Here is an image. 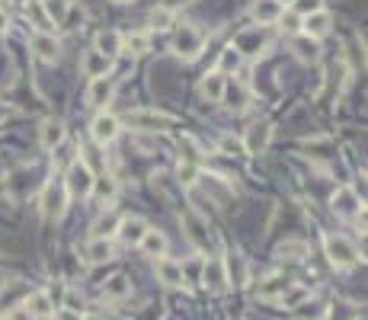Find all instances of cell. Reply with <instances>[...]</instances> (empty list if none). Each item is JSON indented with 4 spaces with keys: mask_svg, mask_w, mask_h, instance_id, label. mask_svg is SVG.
Wrapping results in <instances>:
<instances>
[{
    "mask_svg": "<svg viewBox=\"0 0 368 320\" xmlns=\"http://www.w3.org/2000/svg\"><path fill=\"white\" fill-rule=\"evenodd\" d=\"M202 45H205V35H202V29H195L192 23H183L180 29H176V35H173V51L180 58H195L202 51Z\"/></svg>",
    "mask_w": 368,
    "mask_h": 320,
    "instance_id": "6da1fadb",
    "label": "cell"
},
{
    "mask_svg": "<svg viewBox=\"0 0 368 320\" xmlns=\"http://www.w3.org/2000/svg\"><path fill=\"white\" fill-rule=\"evenodd\" d=\"M93 173L90 167H87L84 160H74L68 170V183H64V189H68V195H90L93 192Z\"/></svg>",
    "mask_w": 368,
    "mask_h": 320,
    "instance_id": "7a4b0ae2",
    "label": "cell"
},
{
    "mask_svg": "<svg viewBox=\"0 0 368 320\" xmlns=\"http://www.w3.org/2000/svg\"><path fill=\"white\" fill-rule=\"evenodd\" d=\"M324 247H326V257H330V263H333V266H352L355 259H359L355 247L349 244L346 237L330 234V237H326V240H324Z\"/></svg>",
    "mask_w": 368,
    "mask_h": 320,
    "instance_id": "3957f363",
    "label": "cell"
},
{
    "mask_svg": "<svg viewBox=\"0 0 368 320\" xmlns=\"http://www.w3.org/2000/svg\"><path fill=\"white\" fill-rule=\"evenodd\" d=\"M64 205H68V189L61 186V183H49L45 186V195H42V211L49 221H55V218L64 215Z\"/></svg>",
    "mask_w": 368,
    "mask_h": 320,
    "instance_id": "277c9868",
    "label": "cell"
},
{
    "mask_svg": "<svg viewBox=\"0 0 368 320\" xmlns=\"http://www.w3.org/2000/svg\"><path fill=\"white\" fill-rule=\"evenodd\" d=\"M128 125L147 128V132H160V128L173 125V116H164V112H128Z\"/></svg>",
    "mask_w": 368,
    "mask_h": 320,
    "instance_id": "5b68a950",
    "label": "cell"
},
{
    "mask_svg": "<svg viewBox=\"0 0 368 320\" xmlns=\"http://www.w3.org/2000/svg\"><path fill=\"white\" fill-rule=\"evenodd\" d=\"M202 282H205V288H211V292H224V285H228V272H224V259L211 257L209 263H205V269H202Z\"/></svg>",
    "mask_w": 368,
    "mask_h": 320,
    "instance_id": "8992f818",
    "label": "cell"
},
{
    "mask_svg": "<svg viewBox=\"0 0 368 320\" xmlns=\"http://www.w3.org/2000/svg\"><path fill=\"white\" fill-rule=\"evenodd\" d=\"M269 141H272V125L269 122H257V125L250 128V135H247V141H243V151L263 154L266 147H269Z\"/></svg>",
    "mask_w": 368,
    "mask_h": 320,
    "instance_id": "52a82bcc",
    "label": "cell"
},
{
    "mask_svg": "<svg viewBox=\"0 0 368 320\" xmlns=\"http://www.w3.org/2000/svg\"><path fill=\"white\" fill-rule=\"evenodd\" d=\"M224 90H228V80H224L221 70H211V74H205V80L199 84V93L209 99V103H221Z\"/></svg>",
    "mask_w": 368,
    "mask_h": 320,
    "instance_id": "ba28073f",
    "label": "cell"
},
{
    "mask_svg": "<svg viewBox=\"0 0 368 320\" xmlns=\"http://www.w3.org/2000/svg\"><path fill=\"white\" fill-rule=\"evenodd\" d=\"M359 195H355V189H349V186H340L333 192V211H340V215H346V218H352V215H359Z\"/></svg>",
    "mask_w": 368,
    "mask_h": 320,
    "instance_id": "9c48e42d",
    "label": "cell"
},
{
    "mask_svg": "<svg viewBox=\"0 0 368 320\" xmlns=\"http://www.w3.org/2000/svg\"><path fill=\"white\" fill-rule=\"evenodd\" d=\"M154 269H157L160 282H164V285H170V288H176V285H183V282H186V276H183V266H176L173 259H167V257H160Z\"/></svg>",
    "mask_w": 368,
    "mask_h": 320,
    "instance_id": "30bf717a",
    "label": "cell"
},
{
    "mask_svg": "<svg viewBox=\"0 0 368 320\" xmlns=\"http://www.w3.org/2000/svg\"><path fill=\"white\" fill-rule=\"evenodd\" d=\"M116 135H118V118L116 116H97L93 118V138H97L99 144L116 141Z\"/></svg>",
    "mask_w": 368,
    "mask_h": 320,
    "instance_id": "8fae6325",
    "label": "cell"
},
{
    "mask_svg": "<svg viewBox=\"0 0 368 320\" xmlns=\"http://www.w3.org/2000/svg\"><path fill=\"white\" fill-rule=\"evenodd\" d=\"M112 87H116L112 84V77H97V80L90 84V90H87V103L97 106V109L99 106H106L109 103V97H112Z\"/></svg>",
    "mask_w": 368,
    "mask_h": 320,
    "instance_id": "7c38bea8",
    "label": "cell"
},
{
    "mask_svg": "<svg viewBox=\"0 0 368 320\" xmlns=\"http://www.w3.org/2000/svg\"><path fill=\"white\" fill-rule=\"evenodd\" d=\"M23 307H26L32 317H39V320H45V317H51V301H49V295L45 292H32V295H26V301H23Z\"/></svg>",
    "mask_w": 368,
    "mask_h": 320,
    "instance_id": "4fadbf2b",
    "label": "cell"
},
{
    "mask_svg": "<svg viewBox=\"0 0 368 320\" xmlns=\"http://www.w3.org/2000/svg\"><path fill=\"white\" fill-rule=\"evenodd\" d=\"M305 32H307V39H324L326 32H330V13H324V10H317V13H311V16H305Z\"/></svg>",
    "mask_w": 368,
    "mask_h": 320,
    "instance_id": "5bb4252c",
    "label": "cell"
},
{
    "mask_svg": "<svg viewBox=\"0 0 368 320\" xmlns=\"http://www.w3.org/2000/svg\"><path fill=\"white\" fill-rule=\"evenodd\" d=\"M32 51H35L39 58H45V61H55V58L61 55V45H58L51 35L35 32V35H32Z\"/></svg>",
    "mask_w": 368,
    "mask_h": 320,
    "instance_id": "9a60e30c",
    "label": "cell"
},
{
    "mask_svg": "<svg viewBox=\"0 0 368 320\" xmlns=\"http://www.w3.org/2000/svg\"><path fill=\"white\" fill-rule=\"evenodd\" d=\"M278 16H282V4L278 0H257L253 4V20L263 26V23H278Z\"/></svg>",
    "mask_w": 368,
    "mask_h": 320,
    "instance_id": "2e32d148",
    "label": "cell"
},
{
    "mask_svg": "<svg viewBox=\"0 0 368 320\" xmlns=\"http://www.w3.org/2000/svg\"><path fill=\"white\" fill-rule=\"evenodd\" d=\"M132 295V282L125 276H112L109 282L103 285V298L106 301H125Z\"/></svg>",
    "mask_w": 368,
    "mask_h": 320,
    "instance_id": "e0dca14e",
    "label": "cell"
},
{
    "mask_svg": "<svg viewBox=\"0 0 368 320\" xmlns=\"http://www.w3.org/2000/svg\"><path fill=\"white\" fill-rule=\"evenodd\" d=\"M288 288H292V282H288V278H282V276H276V278H266V282H259L257 295H259V298H266V301H272V298H282Z\"/></svg>",
    "mask_w": 368,
    "mask_h": 320,
    "instance_id": "ac0fdd59",
    "label": "cell"
},
{
    "mask_svg": "<svg viewBox=\"0 0 368 320\" xmlns=\"http://www.w3.org/2000/svg\"><path fill=\"white\" fill-rule=\"evenodd\" d=\"M145 221L141 218H125V221L118 224V234H122V240H125L128 247L132 244H141V237H145Z\"/></svg>",
    "mask_w": 368,
    "mask_h": 320,
    "instance_id": "d6986e66",
    "label": "cell"
},
{
    "mask_svg": "<svg viewBox=\"0 0 368 320\" xmlns=\"http://www.w3.org/2000/svg\"><path fill=\"white\" fill-rule=\"evenodd\" d=\"M93 51H99L103 58L118 55V51H122V35L112 32V29H109V32H99L97 35V49H93Z\"/></svg>",
    "mask_w": 368,
    "mask_h": 320,
    "instance_id": "ffe728a7",
    "label": "cell"
},
{
    "mask_svg": "<svg viewBox=\"0 0 368 320\" xmlns=\"http://www.w3.org/2000/svg\"><path fill=\"white\" fill-rule=\"evenodd\" d=\"M42 10H45V16H49L51 26H61V23L68 20L70 4L68 0H42Z\"/></svg>",
    "mask_w": 368,
    "mask_h": 320,
    "instance_id": "44dd1931",
    "label": "cell"
},
{
    "mask_svg": "<svg viewBox=\"0 0 368 320\" xmlns=\"http://www.w3.org/2000/svg\"><path fill=\"white\" fill-rule=\"evenodd\" d=\"M141 250L151 253V257H164V250H167V237L160 234V230H145V237H141Z\"/></svg>",
    "mask_w": 368,
    "mask_h": 320,
    "instance_id": "7402d4cb",
    "label": "cell"
},
{
    "mask_svg": "<svg viewBox=\"0 0 368 320\" xmlns=\"http://www.w3.org/2000/svg\"><path fill=\"white\" fill-rule=\"evenodd\" d=\"M106 70H109V58H103L99 51H87V58H84V74L87 77H106Z\"/></svg>",
    "mask_w": 368,
    "mask_h": 320,
    "instance_id": "603a6c76",
    "label": "cell"
},
{
    "mask_svg": "<svg viewBox=\"0 0 368 320\" xmlns=\"http://www.w3.org/2000/svg\"><path fill=\"white\" fill-rule=\"evenodd\" d=\"M64 141V125L58 122V118H51V122H45L42 125V147H58Z\"/></svg>",
    "mask_w": 368,
    "mask_h": 320,
    "instance_id": "cb8c5ba5",
    "label": "cell"
},
{
    "mask_svg": "<svg viewBox=\"0 0 368 320\" xmlns=\"http://www.w3.org/2000/svg\"><path fill=\"white\" fill-rule=\"evenodd\" d=\"M87 257H90V263H109L112 259V244L109 240H103V237H97L90 244V250H87Z\"/></svg>",
    "mask_w": 368,
    "mask_h": 320,
    "instance_id": "d4e9b609",
    "label": "cell"
},
{
    "mask_svg": "<svg viewBox=\"0 0 368 320\" xmlns=\"http://www.w3.org/2000/svg\"><path fill=\"white\" fill-rule=\"evenodd\" d=\"M183 224H186V228H189V237H192V240H195V244H199V247H205V244H209V234H205V224H202L195 215H183Z\"/></svg>",
    "mask_w": 368,
    "mask_h": 320,
    "instance_id": "484cf974",
    "label": "cell"
},
{
    "mask_svg": "<svg viewBox=\"0 0 368 320\" xmlns=\"http://www.w3.org/2000/svg\"><path fill=\"white\" fill-rule=\"evenodd\" d=\"M122 51H132V55H145V51H147V35H145V32L122 35Z\"/></svg>",
    "mask_w": 368,
    "mask_h": 320,
    "instance_id": "4316f807",
    "label": "cell"
},
{
    "mask_svg": "<svg viewBox=\"0 0 368 320\" xmlns=\"http://www.w3.org/2000/svg\"><path fill=\"white\" fill-rule=\"evenodd\" d=\"M118 224H122V218H118V215H103L97 224H93V234L106 240L109 234H116V230H118Z\"/></svg>",
    "mask_w": 368,
    "mask_h": 320,
    "instance_id": "83f0119b",
    "label": "cell"
},
{
    "mask_svg": "<svg viewBox=\"0 0 368 320\" xmlns=\"http://www.w3.org/2000/svg\"><path fill=\"white\" fill-rule=\"evenodd\" d=\"M295 51H298L301 61H317V42H314V39H307V35L295 42Z\"/></svg>",
    "mask_w": 368,
    "mask_h": 320,
    "instance_id": "f1b7e54d",
    "label": "cell"
},
{
    "mask_svg": "<svg viewBox=\"0 0 368 320\" xmlns=\"http://www.w3.org/2000/svg\"><path fill=\"white\" fill-rule=\"evenodd\" d=\"M326 320H359V307L340 304V307H333V311L326 314Z\"/></svg>",
    "mask_w": 368,
    "mask_h": 320,
    "instance_id": "f546056e",
    "label": "cell"
},
{
    "mask_svg": "<svg viewBox=\"0 0 368 320\" xmlns=\"http://www.w3.org/2000/svg\"><path fill=\"white\" fill-rule=\"evenodd\" d=\"M170 23H173V10L160 7V10H154V13H151V26L154 29H167Z\"/></svg>",
    "mask_w": 368,
    "mask_h": 320,
    "instance_id": "4dcf8cb0",
    "label": "cell"
},
{
    "mask_svg": "<svg viewBox=\"0 0 368 320\" xmlns=\"http://www.w3.org/2000/svg\"><path fill=\"white\" fill-rule=\"evenodd\" d=\"M305 298H307V288H288V292H285L278 301H282L285 307H295V304H301Z\"/></svg>",
    "mask_w": 368,
    "mask_h": 320,
    "instance_id": "1f68e13d",
    "label": "cell"
},
{
    "mask_svg": "<svg viewBox=\"0 0 368 320\" xmlns=\"http://www.w3.org/2000/svg\"><path fill=\"white\" fill-rule=\"evenodd\" d=\"M278 253H282V257H305L307 244H301V240H288V244L278 247Z\"/></svg>",
    "mask_w": 368,
    "mask_h": 320,
    "instance_id": "d6a6232c",
    "label": "cell"
},
{
    "mask_svg": "<svg viewBox=\"0 0 368 320\" xmlns=\"http://www.w3.org/2000/svg\"><path fill=\"white\" fill-rule=\"evenodd\" d=\"M237 68H240V51H237V49H224L221 70H237Z\"/></svg>",
    "mask_w": 368,
    "mask_h": 320,
    "instance_id": "836d02e7",
    "label": "cell"
},
{
    "mask_svg": "<svg viewBox=\"0 0 368 320\" xmlns=\"http://www.w3.org/2000/svg\"><path fill=\"white\" fill-rule=\"evenodd\" d=\"M221 151L224 154H247V151H243V141L234 138V135H224V138H221Z\"/></svg>",
    "mask_w": 368,
    "mask_h": 320,
    "instance_id": "e575fe53",
    "label": "cell"
},
{
    "mask_svg": "<svg viewBox=\"0 0 368 320\" xmlns=\"http://www.w3.org/2000/svg\"><path fill=\"white\" fill-rule=\"evenodd\" d=\"M320 4H324V0H295V10H298L301 16H311L320 10Z\"/></svg>",
    "mask_w": 368,
    "mask_h": 320,
    "instance_id": "d590c367",
    "label": "cell"
},
{
    "mask_svg": "<svg viewBox=\"0 0 368 320\" xmlns=\"http://www.w3.org/2000/svg\"><path fill=\"white\" fill-rule=\"evenodd\" d=\"M317 304H301L298 311V320H320V311H314Z\"/></svg>",
    "mask_w": 368,
    "mask_h": 320,
    "instance_id": "8d00e7d4",
    "label": "cell"
},
{
    "mask_svg": "<svg viewBox=\"0 0 368 320\" xmlns=\"http://www.w3.org/2000/svg\"><path fill=\"white\" fill-rule=\"evenodd\" d=\"M93 189H99V195L106 199V195L116 192V183H112V180H99V183H93Z\"/></svg>",
    "mask_w": 368,
    "mask_h": 320,
    "instance_id": "74e56055",
    "label": "cell"
},
{
    "mask_svg": "<svg viewBox=\"0 0 368 320\" xmlns=\"http://www.w3.org/2000/svg\"><path fill=\"white\" fill-rule=\"evenodd\" d=\"M278 23H282L288 32H295V29H298V16H285V13H282V16H278Z\"/></svg>",
    "mask_w": 368,
    "mask_h": 320,
    "instance_id": "f35d334b",
    "label": "cell"
},
{
    "mask_svg": "<svg viewBox=\"0 0 368 320\" xmlns=\"http://www.w3.org/2000/svg\"><path fill=\"white\" fill-rule=\"evenodd\" d=\"M183 4H192V0H164V7L173 10V7H183Z\"/></svg>",
    "mask_w": 368,
    "mask_h": 320,
    "instance_id": "ab89813d",
    "label": "cell"
},
{
    "mask_svg": "<svg viewBox=\"0 0 368 320\" xmlns=\"http://www.w3.org/2000/svg\"><path fill=\"white\" fill-rule=\"evenodd\" d=\"M0 29H7V16L0 13Z\"/></svg>",
    "mask_w": 368,
    "mask_h": 320,
    "instance_id": "60d3db41",
    "label": "cell"
},
{
    "mask_svg": "<svg viewBox=\"0 0 368 320\" xmlns=\"http://www.w3.org/2000/svg\"><path fill=\"white\" fill-rule=\"evenodd\" d=\"M61 320H80V317H74V314H61Z\"/></svg>",
    "mask_w": 368,
    "mask_h": 320,
    "instance_id": "b9f144b4",
    "label": "cell"
},
{
    "mask_svg": "<svg viewBox=\"0 0 368 320\" xmlns=\"http://www.w3.org/2000/svg\"><path fill=\"white\" fill-rule=\"evenodd\" d=\"M80 320H103V317H80Z\"/></svg>",
    "mask_w": 368,
    "mask_h": 320,
    "instance_id": "7bdbcfd3",
    "label": "cell"
},
{
    "mask_svg": "<svg viewBox=\"0 0 368 320\" xmlns=\"http://www.w3.org/2000/svg\"><path fill=\"white\" fill-rule=\"evenodd\" d=\"M116 4H132V0H116Z\"/></svg>",
    "mask_w": 368,
    "mask_h": 320,
    "instance_id": "ee69618b",
    "label": "cell"
},
{
    "mask_svg": "<svg viewBox=\"0 0 368 320\" xmlns=\"http://www.w3.org/2000/svg\"><path fill=\"white\" fill-rule=\"evenodd\" d=\"M278 4H282V0H278Z\"/></svg>",
    "mask_w": 368,
    "mask_h": 320,
    "instance_id": "f6af8a7d",
    "label": "cell"
},
{
    "mask_svg": "<svg viewBox=\"0 0 368 320\" xmlns=\"http://www.w3.org/2000/svg\"><path fill=\"white\" fill-rule=\"evenodd\" d=\"M20 4H23V0H20Z\"/></svg>",
    "mask_w": 368,
    "mask_h": 320,
    "instance_id": "bcb514c9",
    "label": "cell"
}]
</instances>
